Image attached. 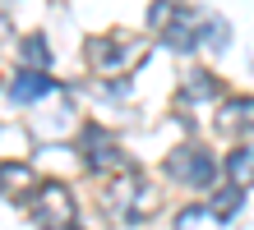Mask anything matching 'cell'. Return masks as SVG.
Segmentation results:
<instances>
[{
	"label": "cell",
	"mask_w": 254,
	"mask_h": 230,
	"mask_svg": "<svg viewBox=\"0 0 254 230\" xmlns=\"http://www.w3.org/2000/svg\"><path fill=\"white\" fill-rule=\"evenodd\" d=\"M222 171H227L231 184H241V189H250L254 184V143H241L227 152V161H222Z\"/></svg>",
	"instance_id": "obj_8"
},
{
	"label": "cell",
	"mask_w": 254,
	"mask_h": 230,
	"mask_svg": "<svg viewBox=\"0 0 254 230\" xmlns=\"http://www.w3.org/2000/svg\"><path fill=\"white\" fill-rule=\"evenodd\" d=\"M199 19L203 14H194L185 0H176L171 19L162 23V46H171V51H194V46H199Z\"/></svg>",
	"instance_id": "obj_6"
},
{
	"label": "cell",
	"mask_w": 254,
	"mask_h": 230,
	"mask_svg": "<svg viewBox=\"0 0 254 230\" xmlns=\"http://www.w3.org/2000/svg\"><path fill=\"white\" fill-rule=\"evenodd\" d=\"M167 175L176 184H185V189H213L217 180V161L208 157L203 147H176L167 157Z\"/></svg>",
	"instance_id": "obj_2"
},
{
	"label": "cell",
	"mask_w": 254,
	"mask_h": 230,
	"mask_svg": "<svg viewBox=\"0 0 254 230\" xmlns=\"http://www.w3.org/2000/svg\"><path fill=\"white\" fill-rule=\"evenodd\" d=\"M171 9H176V0H153V9H148V23L162 28V23L171 19Z\"/></svg>",
	"instance_id": "obj_17"
},
{
	"label": "cell",
	"mask_w": 254,
	"mask_h": 230,
	"mask_svg": "<svg viewBox=\"0 0 254 230\" xmlns=\"http://www.w3.org/2000/svg\"><path fill=\"white\" fill-rule=\"evenodd\" d=\"M23 189H33V166L28 161H0V193L19 198Z\"/></svg>",
	"instance_id": "obj_11"
},
{
	"label": "cell",
	"mask_w": 254,
	"mask_h": 230,
	"mask_svg": "<svg viewBox=\"0 0 254 230\" xmlns=\"http://www.w3.org/2000/svg\"><path fill=\"white\" fill-rule=\"evenodd\" d=\"M208 221H213V212H208V207H185V212H176V230H208Z\"/></svg>",
	"instance_id": "obj_15"
},
{
	"label": "cell",
	"mask_w": 254,
	"mask_h": 230,
	"mask_svg": "<svg viewBox=\"0 0 254 230\" xmlns=\"http://www.w3.org/2000/svg\"><path fill=\"white\" fill-rule=\"evenodd\" d=\"M217 92H222V79H217V74L194 69V74H185V83H181V101H213Z\"/></svg>",
	"instance_id": "obj_10"
},
{
	"label": "cell",
	"mask_w": 254,
	"mask_h": 230,
	"mask_svg": "<svg viewBox=\"0 0 254 230\" xmlns=\"http://www.w3.org/2000/svg\"><path fill=\"white\" fill-rule=\"evenodd\" d=\"M241 203H245V189H241V184H227V189H217L213 198H208V212H213V221L227 226L236 212H241Z\"/></svg>",
	"instance_id": "obj_12"
},
{
	"label": "cell",
	"mask_w": 254,
	"mask_h": 230,
	"mask_svg": "<svg viewBox=\"0 0 254 230\" xmlns=\"http://www.w3.org/2000/svg\"><path fill=\"white\" fill-rule=\"evenodd\" d=\"M111 207L121 212V221H125V226H143V221L162 207V189H157V184H148V180L121 184V189L111 193Z\"/></svg>",
	"instance_id": "obj_3"
},
{
	"label": "cell",
	"mask_w": 254,
	"mask_h": 230,
	"mask_svg": "<svg viewBox=\"0 0 254 230\" xmlns=\"http://www.w3.org/2000/svg\"><path fill=\"white\" fill-rule=\"evenodd\" d=\"M9 101L14 106H28V101H42V97H51L56 92V79H47V69H19L9 79Z\"/></svg>",
	"instance_id": "obj_7"
},
{
	"label": "cell",
	"mask_w": 254,
	"mask_h": 230,
	"mask_svg": "<svg viewBox=\"0 0 254 230\" xmlns=\"http://www.w3.org/2000/svg\"><path fill=\"white\" fill-rule=\"evenodd\" d=\"M28 217H33L37 230H74V217H79V203H74V189L61 180L33 184V198H28Z\"/></svg>",
	"instance_id": "obj_1"
},
{
	"label": "cell",
	"mask_w": 254,
	"mask_h": 230,
	"mask_svg": "<svg viewBox=\"0 0 254 230\" xmlns=\"http://www.w3.org/2000/svg\"><path fill=\"white\" fill-rule=\"evenodd\" d=\"M227 134H254V97H231L227 106H222V120H217Z\"/></svg>",
	"instance_id": "obj_9"
},
{
	"label": "cell",
	"mask_w": 254,
	"mask_h": 230,
	"mask_svg": "<svg viewBox=\"0 0 254 230\" xmlns=\"http://www.w3.org/2000/svg\"><path fill=\"white\" fill-rule=\"evenodd\" d=\"M19 60L28 69H47L51 65V46H47V37L42 33H28L23 42H19Z\"/></svg>",
	"instance_id": "obj_14"
},
{
	"label": "cell",
	"mask_w": 254,
	"mask_h": 230,
	"mask_svg": "<svg viewBox=\"0 0 254 230\" xmlns=\"http://www.w3.org/2000/svg\"><path fill=\"white\" fill-rule=\"evenodd\" d=\"M143 55V42L129 37V33H111V37H93L88 42V60L97 69H125Z\"/></svg>",
	"instance_id": "obj_5"
},
{
	"label": "cell",
	"mask_w": 254,
	"mask_h": 230,
	"mask_svg": "<svg viewBox=\"0 0 254 230\" xmlns=\"http://www.w3.org/2000/svg\"><path fill=\"white\" fill-rule=\"evenodd\" d=\"M199 46L227 51V46H231V23L222 19V14H203V19H199Z\"/></svg>",
	"instance_id": "obj_13"
},
{
	"label": "cell",
	"mask_w": 254,
	"mask_h": 230,
	"mask_svg": "<svg viewBox=\"0 0 254 230\" xmlns=\"http://www.w3.org/2000/svg\"><path fill=\"white\" fill-rule=\"evenodd\" d=\"M69 125H74V111H69V106H61V111H47V120H37L33 129H37V134H56V129L65 134Z\"/></svg>",
	"instance_id": "obj_16"
},
{
	"label": "cell",
	"mask_w": 254,
	"mask_h": 230,
	"mask_svg": "<svg viewBox=\"0 0 254 230\" xmlns=\"http://www.w3.org/2000/svg\"><path fill=\"white\" fill-rule=\"evenodd\" d=\"M79 147H83V166L88 171H129V157L121 152V143L102 129V125H88L83 129V138H79Z\"/></svg>",
	"instance_id": "obj_4"
}]
</instances>
